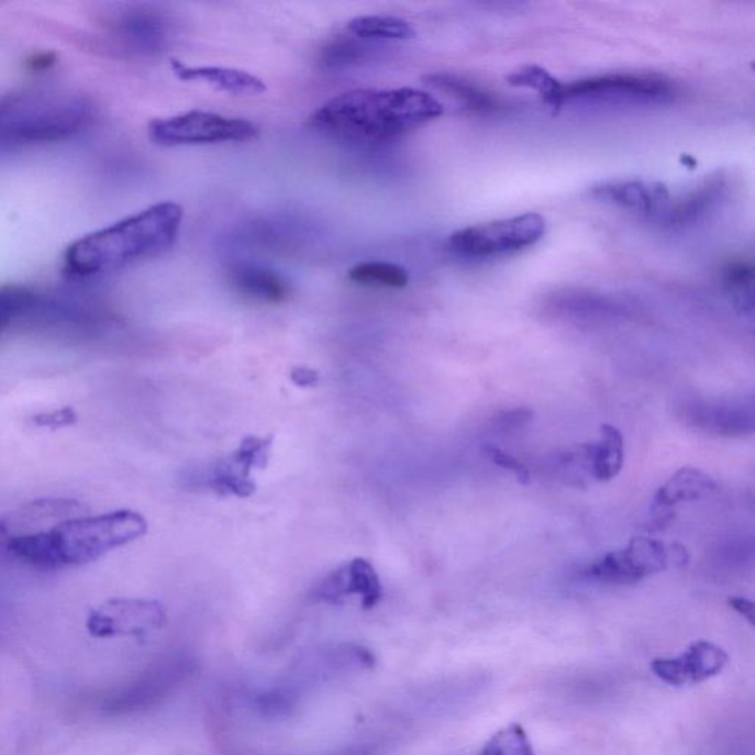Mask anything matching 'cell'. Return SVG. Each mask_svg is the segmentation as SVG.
<instances>
[{"instance_id": "cell-14", "label": "cell", "mask_w": 755, "mask_h": 755, "mask_svg": "<svg viewBox=\"0 0 755 755\" xmlns=\"http://www.w3.org/2000/svg\"><path fill=\"white\" fill-rule=\"evenodd\" d=\"M590 193L607 204L655 218L666 210L671 200L666 185L646 180H608L590 189Z\"/></svg>"}, {"instance_id": "cell-3", "label": "cell", "mask_w": 755, "mask_h": 755, "mask_svg": "<svg viewBox=\"0 0 755 755\" xmlns=\"http://www.w3.org/2000/svg\"><path fill=\"white\" fill-rule=\"evenodd\" d=\"M148 521L132 509L92 517L70 518L43 532L20 534L8 541L15 558L42 569L81 567L137 541Z\"/></svg>"}, {"instance_id": "cell-30", "label": "cell", "mask_w": 755, "mask_h": 755, "mask_svg": "<svg viewBox=\"0 0 755 755\" xmlns=\"http://www.w3.org/2000/svg\"><path fill=\"white\" fill-rule=\"evenodd\" d=\"M289 378L297 387L301 388H313L321 381V375L318 370L309 368V366H296L289 373Z\"/></svg>"}, {"instance_id": "cell-26", "label": "cell", "mask_w": 755, "mask_h": 755, "mask_svg": "<svg viewBox=\"0 0 755 755\" xmlns=\"http://www.w3.org/2000/svg\"><path fill=\"white\" fill-rule=\"evenodd\" d=\"M724 288L737 308L753 312V266L745 262H735L723 270Z\"/></svg>"}, {"instance_id": "cell-4", "label": "cell", "mask_w": 755, "mask_h": 755, "mask_svg": "<svg viewBox=\"0 0 755 755\" xmlns=\"http://www.w3.org/2000/svg\"><path fill=\"white\" fill-rule=\"evenodd\" d=\"M93 106L80 95L37 92L0 101V149L70 140L93 122Z\"/></svg>"}, {"instance_id": "cell-2", "label": "cell", "mask_w": 755, "mask_h": 755, "mask_svg": "<svg viewBox=\"0 0 755 755\" xmlns=\"http://www.w3.org/2000/svg\"><path fill=\"white\" fill-rule=\"evenodd\" d=\"M182 220V207L158 202L77 240L64 254V270L71 278L86 279L162 256L178 241Z\"/></svg>"}, {"instance_id": "cell-7", "label": "cell", "mask_w": 755, "mask_h": 755, "mask_svg": "<svg viewBox=\"0 0 755 755\" xmlns=\"http://www.w3.org/2000/svg\"><path fill=\"white\" fill-rule=\"evenodd\" d=\"M257 135L256 124L248 120L206 111L184 112L149 124L151 140L164 146L226 144L252 141Z\"/></svg>"}, {"instance_id": "cell-15", "label": "cell", "mask_w": 755, "mask_h": 755, "mask_svg": "<svg viewBox=\"0 0 755 755\" xmlns=\"http://www.w3.org/2000/svg\"><path fill=\"white\" fill-rule=\"evenodd\" d=\"M114 34L127 49L155 54L167 43V23L157 12L135 10L124 12L114 23Z\"/></svg>"}, {"instance_id": "cell-8", "label": "cell", "mask_w": 755, "mask_h": 755, "mask_svg": "<svg viewBox=\"0 0 755 755\" xmlns=\"http://www.w3.org/2000/svg\"><path fill=\"white\" fill-rule=\"evenodd\" d=\"M685 565L684 546H666L654 539L634 537L625 549L612 551L590 564L588 574L607 585H636L653 574L662 573L670 560Z\"/></svg>"}, {"instance_id": "cell-29", "label": "cell", "mask_w": 755, "mask_h": 755, "mask_svg": "<svg viewBox=\"0 0 755 755\" xmlns=\"http://www.w3.org/2000/svg\"><path fill=\"white\" fill-rule=\"evenodd\" d=\"M533 412L529 409H517V411L504 412L502 417L496 418V425L503 431L518 429V426L529 424L532 421Z\"/></svg>"}, {"instance_id": "cell-12", "label": "cell", "mask_w": 755, "mask_h": 755, "mask_svg": "<svg viewBox=\"0 0 755 755\" xmlns=\"http://www.w3.org/2000/svg\"><path fill=\"white\" fill-rule=\"evenodd\" d=\"M728 662V654L720 646L713 642L698 641L677 657L655 658L651 663V670L664 684L680 688L713 679L724 670Z\"/></svg>"}, {"instance_id": "cell-10", "label": "cell", "mask_w": 755, "mask_h": 755, "mask_svg": "<svg viewBox=\"0 0 755 755\" xmlns=\"http://www.w3.org/2000/svg\"><path fill=\"white\" fill-rule=\"evenodd\" d=\"M274 437L248 435L231 455L215 462L206 482L215 493L245 499L256 493L253 473L269 464Z\"/></svg>"}, {"instance_id": "cell-5", "label": "cell", "mask_w": 755, "mask_h": 755, "mask_svg": "<svg viewBox=\"0 0 755 755\" xmlns=\"http://www.w3.org/2000/svg\"><path fill=\"white\" fill-rule=\"evenodd\" d=\"M676 85L663 76L615 73L564 86L565 103L592 107H653L675 101Z\"/></svg>"}, {"instance_id": "cell-22", "label": "cell", "mask_w": 755, "mask_h": 755, "mask_svg": "<svg viewBox=\"0 0 755 755\" xmlns=\"http://www.w3.org/2000/svg\"><path fill=\"white\" fill-rule=\"evenodd\" d=\"M348 279L362 287L400 289L409 284V274L396 263L364 262L352 267Z\"/></svg>"}, {"instance_id": "cell-24", "label": "cell", "mask_w": 755, "mask_h": 755, "mask_svg": "<svg viewBox=\"0 0 755 755\" xmlns=\"http://www.w3.org/2000/svg\"><path fill=\"white\" fill-rule=\"evenodd\" d=\"M38 297L24 287L0 288V334L15 322L30 317L36 308Z\"/></svg>"}, {"instance_id": "cell-25", "label": "cell", "mask_w": 755, "mask_h": 755, "mask_svg": "<svg viewBox=\"0 0 755 755\" xmlns=\"http://www.w3.org/2000/svg\"><path fill=\"white\" fill-rule=\"evenodd\" d=\"M480 755H534V748L525 729L511 723L486 742Z\"/></svg>"}, {"instance_id": "cell-27", "label": "cell", "mask_w": 755, "mask_h": 755, "mask_svg": "<svg viewBox=\"0 0 755 755\" xmlns=\"http://www.w3.org/2000/svg\"><path fill=\"white\" fill-rule=\"evenodd\" d=\"M364 41L356 42L353 38H340L323 47L321 64L326 70H344V68L355 66L362 58H365L368 46Z\"/></svg>"}, {"instance_id": "cell-31", "label": "cell", "mask_w": 755, "mask_h": 755, "mask_svg": "<svg viewBox=\"0 0 755 755\" xmlns=\"http://www.w3.org/2000/svg\"><path fill=\"white\" fill-rule=\"evenodd\" d=\"M76 420L75 412L71 409H63V411H56L54 413H47L45 417H37V424L43 426H56L71 424Z\"/></svg>"}, {"instance_id": "cell-16", "label": "cell", "mask_w": 755, "mask_h": 755, "mask_svg": "<svg viewBox=\"0 0 755 755\" xmlns=\"http://www.w3.org/2000/svg\"><path fill=\"white\" fill-rule=\"evenodd\" d=\"M229 279L238 295L258 303L279 304L287 300L291 292L282 276L252 263L236 265L231 270Z\"/></svg>"}, {"instance_id": "cell-13", "label": "cell", "mask_w": 755, "mask_h": 755, "mask_svg": "<svg viewBox=\"0 0 755 755\" xmlns=\"http://www.w3.org/2000/svg\"><path fill=\"white\" fill-rule=\"evenodd\" d=\"M729 193V180L722 173L707 178L692 191L677 200H670L666 210L658 215L659 222L668 227L684 229L702 222L718 210Z\"/></svg>"}, {"instance_id": "cell-6", "label": "cell", "mask_w": 755, "mask_h": 755, "mask_svg": "<svg viewBox=\"0 0 755 755\" xmlns=\"http://www.w3.org/2000/svg\"><path fill=\"white\" fill-rule=\"evenodd\" d=\"M545 231L546 222L541 214L525 213L460 229L448 238V248L465 258L507 256L533 247Z\"/></svg>"}, {"instance_id": "cell-1", "label": "cell", "mask_w": 755, "mask_h": 755, "mask_svg": "<svg viewBox=\"0 0 755 755\" xmlns=\"http://www.w3.org/2000/svg\"><path fill=\"white\" fill-rule=\"evenodd\" d=\"M443 112V103L424 90L364 89L330 99L310 118V124L332 140L375 145L415 131Z\"/></svg>"}, {"instance_id": "cell-20", "label": "cell", "mask_w": 755, "mask_h": 755, "mask_svg": "<svg viewBox=\"0 0 755 755\" xmlns=\"http://www.w3.org/2000/svg\"><path fill=\"white\" fill-rule=\"evenodd\" d=\"M348 32L360 41H411L417 32L408 21L392 15H364L352 20Z\"/></svg>"}, {"instance_id": "cell-21", "label": "cell", "mask_w": 755, "mask_h": 755, "mask_svg": "<svg viewBox=\"0 0 755 755\" xmlns=\"http://www.w3.org/2000/svg\"><path fill=\"white\" fill-rule=\"evenodd\" d=\"M426 84L433 86L440 92L451 95V97L464 103L469 110L487 112L498 108V101L491 95L482 92L471 81L462 79L459 76L438 73V75L426 77Z\"/></svg>"}, {"instance_id": "cell-19", "label": "cell", "mask_w": 755, "mask_h": 755, "mask_svg": "<svg viewBox=\"0 0 755 755\" xmlns=\"http://www.w3.org/2000/svg\"><path fill=\"white\" fill-rule=\"evenodd\" d=\"M714 482L710 477L693 468L680 469L666 486L662 487L655 495L654 511L671 512V507L684 502V500H695L713 489Z\"/></svg>"}, {"instance_id": "cell-18", "label": "cell", "mask_w": 755, "mask_h": 755, "mask_svg": "<svg viewBox=\"0 0 755 755\" xmlns=\"http://www.w3.org/2000/svg\"><path fill=\"white\" fill-rule=\"evenodd\" d=\"M585 464L592 469L598 481H610L623 468L624 442L620 430L612 425L601 426L598 443L584 444Z\"/></svg>"}, {"instance_id": "cell-9", "label": "cell", "mask_w": 755, "mask_h": 755, "mask_svg": "<svg viewBox=\"0 0 755 755\" xmlns=\"http://www.w3.org/2000/svg\"><path fill=\"white\" fill-rule=\"evenodd\" d=\"M167 624V611L154 599L114 598L90 611L86 628L93 637H145Z\"/></svg>"}, {"instance_id": "cell-11", "label": "cell", "mask_w": 755, "mask_h": 755, "mask_svg": "<svg viewBox=\"0 0 755 755\" xmlns=\"http://www.w3.org/2000/svg\"><path fill=\"white\" fill-rule=\"evenodd\" d=\"M314 602L341 606L348 599H359L364 610H374L384 597L381 578L377 569L365 558L347 560L332 569L313 586L310 593Z\"/></svg>"}, {"instance_id": "cell-28", "label": "cell", "mask_w": 755, "mask_h": 755, "mask_svg": "<svg viewBox=\"0 0 755 755\" xmlns=\"http://www.w3.org/2000/svg\"><path fill=\"white\" fill-rule=\"evenodd\" d=\"M481 452L485 453V456L491 464L512 473L521 485H529L530 480H532L528 467L518 460L515 456H512L511 453H507L502 448L493 446V444H485L481 447Z\"/></svg>"}, {"instance_id": "cell-17", "label": "cell", "mask_w": 755, "mask_h": 755, "mask_svg": "<svg viewBox=\"0 0 755 755\" xmlns=\"http://www.w3.org/2000/svg\"><path fill=\"white\" fill-rule=\"evenodd\" d=\"M173 73L184 81H202L211 88L232 95H260L267 88L258 77L247 71L227 67H191L180 62H171Z\"/></svg>"}, {"instance_id": "cell-23", "label": "cell", "mask_w": 755, "mask_h": 755, "mask_svg": "<svg viewBox=\"0 0 755 755\" xmlns=\"http://www.w3.org/2000/svg\"><path fill=\"white\" fill-rule=\"evenodd\" d=\"M509 85L515 88L532 89L541 95L543 102L554 110L564 107V85L541 67L528 66L508 77Z\"/></svg>"}, {"instance_id": "cell-32", "label": "cell", "mask_w": 755, "mask_h": 755, "mask_svg": "<svg viewBox=\"0 0 755 755\" xmlns=\"http://www.w3.org/2000/svg\"><path fill=\"white\" fill-rule=\"evenodd\" d=\"M728 603L733 611H736L737 614L744 617L745 620H748V623H754V603L751 602L750 599L732 597L728 599Z\"/></svg>"}]
</instances>
